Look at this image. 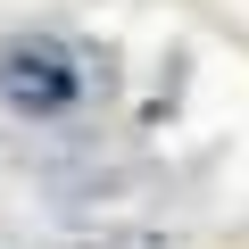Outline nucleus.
Masks as SVG:
<instances>
[{"instance_id": "nucleus-1", "label": "nucleus", "mask_w": 249, "mask_h": 249, "mask_svg": "<svg viewBox=\"0 0 249 249\" xmlns=\"http://www.w3.org/2000/svg\"><path fill=\"white\" fill-rule=\"evenodd\" d=\"M75 91H83V67H75L67 42L25 34V42L0 50V100H9V108H25V116H58V108H75Z\"/></svg>"}]
</instances>
